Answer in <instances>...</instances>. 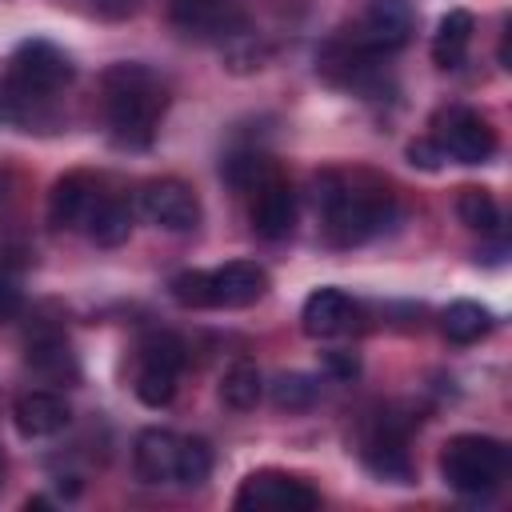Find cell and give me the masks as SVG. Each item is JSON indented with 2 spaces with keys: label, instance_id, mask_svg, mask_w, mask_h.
Listing matches in <instances>:
<instances>
[{
  "label": "cell",
  "instance_id": "44dd1931",
  "mask_svg": "<svg viewBox=\"0 0 512 512\" xmlns=\"http://www.w3.org/2000/svg\"><path fill=\"white\" fill-rule=\"evenodd\" d=\"M440 328L452 344H476L480 336L492 332V312L476 300H452L440 316Z\"/></svg>",
  "mask_w": 512,
  "mask_h": 512
},
{
  "label": "cell",
  "instance_id": "6da1fadb",
  "mask_svg": "<svg viewBox=\"0 0 512 512\" xmlns=\"http://www.w3.org/2000/svg\"><path fill=\"white\" fill-rule=\"evenodd\" d=\"M168 108L164 80L144 64H112L104 72V120L120 148H148Z\"/></svg>",
  "mask_w": 512,
  "mask_h": 512
},
{
  "label": "cell",
  "instance_id": "7c38bea8",
  "mask_svg": "<svg viewBox=\"0 0 512 512\" xmlns=\"http://www.w3.org/2000/svg\"><path fill=\"white\" fill-rule=\"evenodd\" d=\"M180 452H184V436L180 432H172V428H144L136 436V448H132L136 476L144 484H176Z\"/></svg>",
  "mask_w": 512,
  "mask_h": 512
},
{
  "label": "cell",
  "instance_id": "484cf974",
  "mask_svg": "<svg viewBox=\"0 0 512 512\" xmlns=\"http://www.w3.org/2000/svg\"><path fill=\"white\" fill-rule=\"evenodd\" d=\"M208 472H212V452H208V444L196 440V436H184V452H180V476H176V484L196 488V484L208 480Z\"/></svg>",
  "mask_w": 512,
  "mask_h": 512
},
{
  "label": "cell",
  "instance_id": "277c9868",
  "mask_svg": "<svg viewBox=\"0 0 512 512\" xmlns=\"http://www.w3.org/2000/svg\"><path fill=\"white\" fill-rule=\"evenodd\" d=\"M440 476L460 496H492L508 476V448L480 432L452 436L440 452Z\"/></svg>",
  "mask_w": 512,
  "mask_h": 512
},
{
  "label": "cell",
  "instance_id": "f1b7e54d",
  "mask_svg": "<svg viewBox=\"0 0 512 512\" xmlns=\"http://www.w3.org/2000/svg\"><path fill=\"white\" fill-rule=\"evenodd\" d=\"M104 16H128L132 8H136V0H92Z\"/></svg>",
  "mask_w": 512,
  "mask_h": 512
},
{
  "label": "cell",
  "instance_id": "9c48e42d",
  "mask_svg": "<svg viewBox=\"0 0 512 512\" xmlns=\"http://www.w3.org/2000/svg\"><path fill=\"white\" fill-rule=\"evenodd\" d=\"M240 512H312L320 504V492L288 472H252L232 500Z\"/></svg>",
  "mask_w": 512,
  "mask_h": 512
},
{
  "label": "cell",
  "instance_id": "3957f363",
  "mask_svg": "<svg viewBox=\"0 0 512 512\" xmlns=\"http://www.w3.org/2000/svg\"><path fill=\"white\" fill-rule=\"evenodd\" d=\"M168 288L184 308H248L268 292V272L256 260H228L220 268L176 272Z\"/></svg>",
  "mask_w": 512,
  "mask_h": 512
},
{
  "label": "cell",
  "instance_id": "4fadbf2b",
  "mask_svg": "<svg viewBox=\"0 0 512 512\" xmlns=\"http://www.w3.org/2000/svg\"><path fill=\"white\" fill-rule=\"evenodd\" d=\"M100 184L92 172H64L48 192V224L52 228H84L88 212L100 200Z\"/></svg>",
  "mask_w": 512,
  "mask_h": 512
},
{
  "label": "cell",
  "instance_id": "7a4b0ae2",
  "mask_svg": "<svg viewBox=\"0 0 512 512\" xmlns=\"http://www.w3.org/2000/svg\"><path fill=\"white\" fill-rule=\"evenodd\" d=\"M320 212H324V236L336 248H352L384 232L396 216L392 192L380 184H368L364 176H324L320 180Z\"/></svg>",
  "mask_w": 512,
  "mask_h": 512
},
{
  "label": "cell",
  "instance_id": "4316f807",
  "mask_svg": "<svg viewBox=\"0 0 512 512\" xmlns=\"http://www.w3.org/2000/svg\"><path fill=\"white\" fill-rule=\"evenodd\" d=\"M404 156H408V164H416V168H424V172H436V168L444 164V152L436 148V140H432V136L412 140V144L404 148Z\"/></svg>",
  "mask_w": 512,
  "mask_h": 512
},
{
  "label": "cell",
  "instance_id": "5bb4252c",
  "mask_svg": "<svg viewBox=\"0 0 512 512\" xmlns=\"http://www.w3.org/2000/svg\"><path fill=\"white\" fill-rule=\"evenodd\" d=\"M68 420H72V412H68L64 396H56L48 388H28L12 404V424L24 440H48V436L64 432Z\"/></svg>",
  "mask_w": 512,
  "mask_h": 512
},
{
  "label": "cell",
  "instance_id": "2e32d148",
  "mask_svg": "<svg viewBox=\"0 0 512 512\" xmlns=\"http://www.w3.org/2000/svg\"><path fill=\"white\" fill-rule=\"evenodd\" d=\"M352 320H356V304L340 288H316L300 308V324L312 340H332V336L348 332Z\"/></svg>",
  "mask_w": 512,
  "mask_h": 512
},
{
  "label": "cell",
  "instance_id": "30bf717a",
  "mask_svg": "<svg viewBox=\"0 0 512 512\" xmlns=\"http://www.w3.org/2000/svg\"><path fill=\"white\" fill-rule=\"evenodd\" d=\"M140 212L148 224L164 232H188L200 224V196L192 192V184L176 176H160L140 188Z\"/></svg>",
  "mask_w": 512,
  "mask_h": 512
},
{
  "label": "cell",
  "instance_id": "7402d4cb",
  "mask_svg": "<svg viewBox=\"0 0 512 512\" xmlns=\"http://www.w3.org/2000/svg\"><path fill=\"white\" fill-rule=\"evenodd\" d=\"M220 176L232 184V188H260L268 176H276L272 172V164H268V156L264 152H256V148H244V152H232V156H224V164H220Z\"/></svg>",
  "mask_w": 512,
  "mask_h": 512
},
{
  "label": "cell",
  "instance_id": "d4e9b609",
  "mask_svg": "<svg viewBox=\"0 0 512 512\" xmlns=\"http://www.w3.org/2000/svg\"><path fill=\"white\" fill-rule=\"evenodd\" d=\"M316 380L304 376V372H284L276 384H272V404L276 408H288V412H304L316 404Z\"/></svg>",
  "mask_w": 512,
  "mask_h": 512
},
{
  "label": "cell",
  "instance_id": "8fae6325",
  "mask_svg": "<svg viewBox=\"0 0 512 512\" xmlns=\"http://www.w3.org/2000/svg\"><path fill=\"white\" fill-rule=\"evenodd\" d=\"M168 16L184 36L196 40H224L240 32L236 0H168Z\"/></svg>",
  "mask_w": 512,
  "mask_h": 512
},
{
  "label": "cell",
  "instance_id": "d6986e66",
  "mask_svg": "<svg viewBox=\"0 0 512 512\" xmlns=\"http://www.w3.org/2000/svg\"><path fill=\"white\" fill-rule=\"evenodd\" d=\"M88 236L100 244V248H116L128 240L132 232V208L120 200V196H100L96 208L88 212Z\"/></svg>",
  "mask_w": 512,
  "mask_h": 512
},
{
  "label": "cell",
  "instance_id": "5b68a950",
  "mask_svg": "<svg viewBox=\"0 0 512 512\" xmlns=\"http://www.w3.org/2000/svg\"><path fill=\"white\" fill-rule=\"evenodd\" d=\"M416 32V4L412 0H368L360 20L348 32V44L364 56H388L400 52Z\"/></svg>",
  "mask_w": 512,
  "mask_h": 512
},
{
  "label": "cell",
  "instance_id": "603a6c76",
  "mask_svg": "<svg viewBox=\"0 0 512 512\" xmlns=\"http://www.w3.org/2000/svg\"><path fill=\"white\" fill-rule=\"evenodd\" d=\"M456 216L472 228V232H496L500 228V204L488 188H460L456 196Z\"/></svg>",
  "mask_w": 512,
  "mask_h": 512
},
{
  "label": "cell",
  "instance_id": "8992f818",
  "mask_svg": "<svg viewBox=\"0 0 512 512\" xmlns=\"http://www.w3.org/2000/svg\"><path fill=\"white\" fill-rule=\"evenodd\" d=\"M180 368H184V344H180V336H172V332L144 336L140 356H136V380H132L136 400L148 404V408H164L176 396Z\"/></svg>",
  "mask_w": 512,
  "mask_h": 512
},
{
  "label": "cell",
  "instance_id": "ac0fdd59",
  "mask_svg": "<svg viewBox=\"0 0 512 512\" xmlns=\"http://www.w3.org/2000/svg\"><path fill=\"white\" fill-rule=\"evenodd\" d=\"M472 32H476L472 12H464V8L444 12L440 24H436V36H432V60H436L440 68H456V64L468 56Z\"/></svg>",
  "mask_w": 512,
  "mask_h": 512
},
{
  "label": "cell",
  "instance_id": "ba28073f",
  "mask_svg": "<svg viewBox=\"0 0 512 512\" xmlns=\"http://www.w3.org/2000/svg\"><path fill=\"white\" fill-rule=\"evenodd\" d=\"M432 140L444 152V160L452 156L460 164H484L496 152V128L480 112H472L464 104L440 108L432 116Z\"/></svg>",
  "mask_w": 512,
  "mask_h": 512
},
{
  "label": "cell",
  "instance_id": "52a82bcc",
  "mask_svg": "<svg viewBox=\"0 0 512 512\" xmlns=\"http://www.w3.org/2000/svg\"><path fill=\"white\" fill-rule=\"evenodd\" d=\"M68 80H72V64H68V56H64L56 44H48V40H24V44L12 52L8 88H12L20 100L52 96V92H60Z\"/></svg>",
  "mask_w": 512,
  "mask_h": 512
},
{
  "label": "cell",
  "instance_id": "e0dca14e",
  "mask_svg": "<svg viewBox=\"0 0 512 512\" xmlns=\"http://www.w3.org/2000/svg\"><path fill=\"white\" fill-rule=\"evenodd\" d=\"M360 456H364V464H368L376 476H384V480H408V472H412L408 448H404V432H400L388 416L376 420V424L364 432Z\"/></svg>",
  "mask_w": 512,
  "mask_h": 512
},
{
  "label": "cell",
  "instance_id": "9a60e30c",
  "mask_svg": "<svg viewBox=\"0 0 512 512\" xmlns=\"http://www.w3.org/2000/svg\"><path fill=\"white\" fill-rule=\"evenodd\" d=\"M296 228V192L288 180L268 176L252 200V232L260 240H284Z\"/></svg>",
  "mask_w": 512,
  "mask_h": 512
},
{
  "label": "cell",
  "instance_id": "83f0119b",
  "mask_svg": "<svg viewBox=\"0 0 512 512\" xmlns=\"http://www.w3.org/2000/svg\"><path fill=\"white\" fill-rule=\"evenodd\" d=\"M20 308H24V292H20V280H16L8 268H0V324H4V320H12Z\"/></svg>",
  "mask_w": 512,
  "mask_h": 512
},
{
  "label": "cell",
  "instance_id": "ffe728a7",
  "mask_svg": "<svg viewBox=\"0 0 512 512\" xmlns=\"http://www.w3.org/2000/svg\"><path fill=\"white\" fill-rule=\"evenodd\" d=\"M260 396H264V380H260V368L252 360H236V364L224 368V376H220V400H224V408L252 412L260 404Z\"/></svg>",
  "mask_w": 512,
  "mask_h": 512
},
{
  "label": "cell",
  "instance_id": "cb8c5ba5",
  "mask_svg": "<svg viewBox=\"0 0 512 512\" xmlns=\"http://www.w3.org/2000/svg\"><path fill=\"white\" fill-rule=\"evenodd\" d=\"M28 360L44 376H56V380H64V376L72 380L76 376V360L68 352V340H60V336H36L28 344Z\"/></svg>",
  "mask_w": 512,
  "mask_h": 512
}]
</instances>
